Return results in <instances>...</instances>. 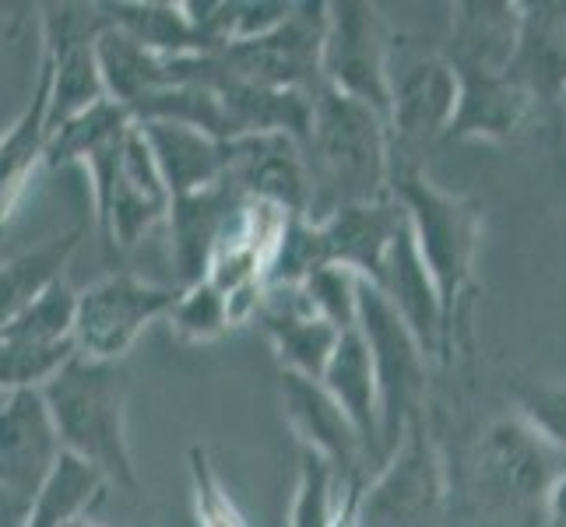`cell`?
<instances>
[{"label": "cell", "instance_id": "cell-9", "mask_svg": "<svg viewBox=\"0 0 566 527\" xmlns=\"http://www.w3.org/2000/svg\"><path fill=\"white\" fill-rule=\"evenodd\" d=\"M180 285H151L138 275L116 271L77 292L74 348L92 362H120L145 335V327L169 317Z\"/></svg>", "mask_w": 566, "mask_h": 527}, {"label": "cell", "instance_id": "cell-37", "mask_svg": "<svg viewBox=\"0 0 566 527\" xmlns=\"http://www.w3.org/2000/svg\"><path fill=\"white\" fill-rule=\"evenodd\" d=\"M549 527H566V475L556 482L549 499Z\"/></svg>", "mask_w": 566, "mask_h": 527}, {"label": "cell", "instance_id": "cell-13", "mask_svg": "<svg viewBox=\"0 0 566 527\" xmlns=\"http://www.w3.org/2000/svg\"><path fill=\"white\" fill-rule=\"evenodd\" d=\"M64 461L43 390H22L0 401V489L32 510Z\"/></svg>", "mask_w": 566, "mask_h": 527}, {"label": "cell", "instance_id": "cell-31", "mask_svg": "<svg viewBox=\"0 0 566 527\" xmlns=\"http://www.w3.org/2000/svg\"><path fill=\"white\" fill-rule=\"evenodd\" d=\"M166 320H169L172 335H177L180 341H190V345L219 341L229 327H237V320H232L229 296L208 278H201L198 285H187L180 292L177 306L169 309Z\"/></svg>", "mask_w": 566, "mask_h": 527}, {"label": "cell", "instance_id": "cell-38", "mask_svg": "<svg viewBox=\"0 0 566 527\" xmlns=\"http://www.w3.org/2000/svg\"><path fill=\"white\" fill-rule=\"evenodd\" d=\"M22 8H11V4H0V39H8L18 32V25H22V14H18Z\"/></svg>", "mask_w": 566, "mask_h": 527}, {"label": "cell", "instance_id": "cell-10", "mask_svg": "<svg viewBox=\"0 0 566 527\" xmlns=\"http://www.w3.org/2000/svg\"><path fill=\"white\" fill-rule=\"evenodd\" d=\"M390 50H395V39L377 4H366V0L327 4L321 56L324 85L377 109L384 120L390 113Z\"/></svg>", "mask_w": 566, "mask_h": 527}, {"label": "cell", "instance_id": "cell-32", "mask_svg": "<svg viewBox=\"0 0 566 527\" xmlns=\"http://www.w3.org/2000/svg\"><path fill=\"white\" fill-rule=\"evenodd\" d=\"M342 482L321 454L300 446V475L289 506V527H335Z\"/></svg>", "mask_w": 566, "mask_h": 527}, {"label": "cell", "instance_id": "cell-34", "mask_svg": "<svg viewBox=\"0 0 566 527\" xmlns=\"http://www.w3.org/2000/svg\"><path fill=\"white\" fill-rule=\"evenodd\" d=\"M190 496H193V520L198 527H250L240 514L237 499L229 496L226 482L214 472L205 446H190Z\"/></svg>", "mask_w": 566, "mask_h": 527}, {"label": "cell", "instance_id": "cell-22", "mask_svg": "<svg viewBox=\"0 0 566 527\" xmlns=\"http://www.w3.org/2000/svg\"><path fill=\"white\" fill-rule=\"evenodd\" d=\"M50 92H53V71L50 61H39V74L29 103L14 116V124L0 134V229L8 225L18 201L25 198L32 183V172L46 162V141H50Z\"/></svg>", "mask_w": 566, "mask_h": 527}, {"label": "cell", "instance_id": "cell-16", "mask_svg": "<svg viewBox=\"0 0 566 527\" xmlns=\"http://www.w3.org/2000/svg\"><path fill=\"white\" fill-rule=\"evenodd\" d=\"M258 320L285 373H300L310 380L324 377V369L342 341V330L314 314V306L306 303L300 285L268 288Z\"/></svg>", "mask_w": 566, "mask_h": 527}, {"label": "cell", "instance_id": "cell-33", "mask_svg": "<svg viewBox=\"0 0 566 527\" xmlns=\"http://www.w3.org/2000/svg\"><path fill=\"white\" fill-rule=\"evenodd\" d=\"M306 303L314 306V314L324 317L331 327L345 330L359 327V296H363V278L345 267H321L314 271L303 285Z\"/></svg>", "mask_w": 566, "mask_h": 527}, {"label": "cell", "instance_id": "cell-18", "mask_svg": "<svg viewBox=\"0 0 566 527\" xmlns=\"http://www.w3.org/2000/svg\"><path fill=\"white\" fill-rule=\"evenodd\" d=\"M521 0H461L451 8L443 56L454 71L506 74L517 50Z\"/></svg>", "mask_w": 566, "mask_h": 527}, {"label": "cell", "instance_id": "cell-35", "mask_svg": "<svg viewBox=\"0 0 566 527\" xmlns=\"http://www.w3.org/2000/svg\"><path fill=\"white\" fill-rule=\"evenodd\" d=\"M517 415L566 454V380H524L514 387Z\"/></svg>", "mask_w": 566, "mask_h": 527}, {"label": "cell", "instance_id": "cell-12", "mask_svg": "<svg viewBox=\"0 0 566 527\" xmlns=\"http://www.w3.org/2000/svg\"><path fill=\"white\" fill-rule=\"evenodd\" d=\"M43 22V56L53 71L50 92V134L64 127L74 116H82L95 103L109 99L99 71V32L106 29V18L99 4H46L39 8Z\"/></svg>", "mask_w": 566, "mask_h": 527}, {"label": "cell", "instance_id": "cell-14", "mask_svg": "<svg viewBox=\"0 0 566 527\" xmlns=\"http://www.w3.org/2000/svg\"><path fill=\"white\" fill-rule=\"evenodd\" d=\"M282 408L303 451L321 454L335 467L342 485L366 482V467L374 464V454H369L356 422L321 380L282 369Z\"/></svg>", "mask_w": 566, "mask_h": 527}, {"label": "cell", "instance_id": "cell-8", "mask_svg": "<svg viewBox=\"0 0 566 527\" xmlns=\"http://www.w3.org/2000/svg\"><path fill=\"white\" fill-rule=\"evenodd\" d=\"M447 514V467L440 446L419 415L401 443L366 482L359 499L363 527H440Z\"/></svg>", "mask_w": 566, "mask_h": 527}, {"label": "cell", "instance_id": "cell-28", "mask_svg": "<svg viewBox=\"0 0 566 527\" xmlns=\"http://www.w3.org/2000/svg\"><path fill=\"white\" fill-rule=\"evenodd\" d=\"M134 127L130 109H124L120 103L103 99L92 109H85L82 116H74L64 127H56L46 141V166L61 169V166H85L88 155H95L103 145L116 141L120 134H127Z\"/></svg>", "mask_w": 566, "mask_h": 527}, {"label": "cell", "instance_id": "cell-7", "mask_svg": "<svg viewBox=\"0 0 566 527\" xmlns=\"http://www.w3.org/2000/svg\"><path fill=\"white\" fill-rule=\"evenodd\" d=\"M458 109V74L443 53L390 50V176L426 169V151L447 138Z\"/></svg>", "mask_w": 566, "mask_h": 527}, {"label": "cell", "instance_id": "cell-3", "mask_svg": "<svg viewBox=\"0 0 566 527\" xmlns=\"http://www.w3.org/2000/svg\"><path fill=\"white\" fill-rule=\"evenodd\" d=\"M390 198L405 208L416 246L437 282L447 320V348L454 351L464 303L475 288L482 214L461 193L437 187L426 169H405L390 176Z\"/></svg>", "mask_w": 566, "mask_h": 527}, {"label": "cell", "instance_id": "cell-26", "mask_svg": "<svg viewBox=\"0 0 566 527\" xmlns=\"http://www.w3.org/2000/svg\"><path fill=\"white\" fill-rule=\"evenodd\" d=\"M321 383L331 390L348 419L356 422V429L363 433L369 454H374V464L380 467V408H377V377H374V359H369V348L363 330H345L335 356H331Z\"/></svg>", "mask_w": 566, "mask_h": 527}, {"label": "cell", "instance_id": "cell-29", "mask_svg": "<svg viewBox=\"0 0 566 527\" xmlns=\"http://www.w3.org/2000/svg\"><path fill=\"white\" fill-rule=\"evenodd\" d=\"M103 489H106V478L95 472V467L64 454L53 482L43 489V496L32 503V510H25L22 527H64L71 517H82L88 506L103 496Z\"/></svg>", "mask_w": 566, "mask_h": 527}, {"label": "cell", "instance_id": "cell-30", "mask_svg": "<svg viewBox=\"0 0 566 527\" xmlns=\"http://www.w3.org/2000/svg\"><path fill=\"white\" fill-rule=\"evenodd\" d=\"M77 356L74 345H46L0 330V394L43 390Z\"/></svg>", "mask_w": 566, "mask_h": 527}, {"label": "cell", "instance_id": "cell-6", "mask_svg": "<svg viewBox=\"0 0 566 527\" xmlns=\"http://www.w3.org/2000/svg\"><path fill=\"white\" fill-rule=\"evenodd\" d=\"M359 330L366 338L369 359L377 377V408H380V464L401 443L405 429L426 415V377L429 356L412 335V327L377 285L363 282L359 296Z\"/></svg>", "mask_w": 566, "mask_h": 527}, {"label": "cell", "instance_id": "cell-20", "mask_svg": "<svg viewBox=\"0 0 566 527\" xmlns=\"http://www.w3.org/2000/svg\"><path fill=\"white\" fill-rule=\"evenodd\" d=\"M535 103H563L566 95V8L563 0L521 4V32L511 71Z\"/></svg>", "mask_w": 566, "mask_h": 527}, {"label": "cell", "instance_id": "cell-27", "mask_svg": "<svg viewBox=\"0 0 566 527\" xmlns=\"http://www.w3.org/2000/svg\"><path fill=\"white\" fill-rule=\"evenodd\" d=\"M77 243H82V232L71 229L25 253L0 261V330L43 299L56 282H64V267Z\"/></svg>", "mask_w": 566, "mask_h": 527}, {"label": "cell", "instance_id": "cell-19", "mask_svg": "<svg viewBox=\"0 0 566 527\" xmlns=\"http://www.w3.org/2000/svg\"><path fill=\"white\" fill-rule=\"evenodd\" d=\"M458 74V109L443 141H511L538 106L511 74Z\"/></svg>", "mask_w": 566, "mask_h": 527}, {"label": "cell", "instance_id": "cell-41", "mask_svg": "<svg viewBox=\"0 0 566 527\" xmlns=\"http://www.w3.org/2000/svg\"><path fill=\"white\" fill-rule=\"evenodd\" d=\"M563 8H566V0H563Z\"/></svg>", "mask_w": 566, "mask_h": 527}, {"label": "cell", "instance_id": "cell-5", "mask_svg": "<svg viewBox=\"0 0 566 527\" xmlns=\"http://www.w3.org/2000/svg\"><path fill=\"white\" fill-rule=\"evenodd\" d=\"M82 169L88 172L95 222H99V232L109 250H134L155 225L169 219L172 193L163 180L159 162H155L138 120L116 141L88 155Z\"/></svg>", "mask_w": 566, "mask_h": 527}, {"label": "cell", "instance_id": "cell-23", "mask_svg": "<svg viewBox=\"0 0 566 527\" xmlns=\"http://www.w3.org/2000/svg\"><path fill=\"white\" fill-rule=\"evenodd\" d=\"M243 193L232 187L229 180L190 193V198H177L169 208V253H172V267H177V285H198L208 275V257L211 246L219 240L222 222L229 219L232 204H237Z\"/></svg>", "mask_w": 566, "mask_h": 527}, {"label": "cell", "instance_id": "cell-4", "mask_svg": "<svg viewBox=\"0 0 566 527\" xmlns=\"http://www.w3.org/2000/svg\"><path fill=\"white\" fill-rule=\"evenodd\" d=\"M566 475V454L521 415L496 419L472 457L475 496L493 517L514 527H549V499Z\"/></svg>", "mask_w": 566, "mask_h": 527}, {"label": "cell", "instance_id": "cell-15", "mask_svg": "<svg viewBox=\"0 0 566 527\" xmlns=\"http://www.w3.org/2000/svg\"><path fill=\"white\" fill-rule=\"evenodd\" d=\"M229 183L243 198L275 204L292 219H310L314 208V176H310L306 151L289 134L229 141Z\"/></svg>", "mask_w": 566, "mask_h": 527}, {"label": "cell", "instance_id": "cell-11", "mask_svg": "<svg viewBox=\"0 0 566 527\" xmlns=\"http://www.w3.org/2000/svg\"><path fill=\"white\" fill-rule=\"evenodd\" d=\"M324 32H327V4L324 0H317V4L306 0V4L292 8V14L279 29L229 43L219 50V56L243 82L314 95L324 85L321 74Z\"/></svg>", "mask_w": 566, "mask_h": 527}, {"label": "cell", "instance_id": "cell-25", "mask_svg": "<svg viewBox=\"0 0 566 527\" xmlns=\"http://www.w3.org/2000/svg\"><path fill=\"white\" fill-rule=\"evenodd\" d=\"M95 53H99V71H103L106 95L113 103H120L124 109H134L155 92L180 85L177 56H159V53L145 50L142 43H134L130 35H124L120 29H113L109 22L99 32Z\"/></svg>", "mask_w": 566, "mask_h": 527}, {"label": "cell", "instance_id": "cell-40", "mask_svg": "<svg viewBox=\"0 0 566 527\" xmlns=\"http://www.w3.org/2000/svg\"><path fill=\"white\" fill-rule=\"evenodd\" d=\"M559 106H563V120H566V95H563V103H559Z\"/></svg>", "mask_w": 566, "mask_h": 527}, {"label": "cell", "instance_id": "cell-1", "mask_svg": "<svg viewBox=\"0 0 566 527\" xmlns=\"http://www.w3.org/2000/svg\"><path fill=\"white\" fill-rule=\"evenodd\" d=\"M303 151L314 176L310 222H321L342 208L390 198V130L377 109L321 85L314 92Z\"/></svg>", "mask_w": 566, "mask_h": 527}, {"label": "cell", "instance_id": "cell-39", "mask_svg": "<svg viewBox=\"0 0 566 527\" xmlns=\"http://www.w3.org/2000/svg\"><path fill=\"white\" fill-rule=\"evenodd\" d=\"M64 527H103V524H95V520H88V517L82 514V517H71Z\"/></svg>", "mask_w": 566, "mask_h": 527}, {"label": "cell", "instance_id": "cell-21", "mask_svg": "<svg viewBox=\"0 0 566 527\" xmlns=\"http://www.w3.org/2000/svg\"><path fill=\"white\" fill-rule=\"evenodd\" d=\"M138 127L155 155V162H159V172L172 193V201L229 180V141H219L198 127L169 124V120H145Z\"/></svg>", "mask_w": 566, "mask_h": 527}, {"label": "cell", "instance_id": "cell-17", "mask_svg": "<svg viewBox=\"0 0 566 527\" xmlns=\"http://www.w3.org/2000/svg\"><path fill=\"white\" fill-rule=\"evenodd\" d=\"M377 288L390 299V306L398 309L401 320L412 327V335L419 338V345L426 348L429 359H440V362L451 359V348H447L443 303H440L437 282H433V275H429V267H426L422 253L416 246L408 214L401 219L398 240H395V246H390V257H387L384 282Z\"/></svg>", "mask_w": 566, "mask_h": 527}, {"label": "cell", "instance_id": "cell-36", "mask_svg": "<svg viewBox=\"0 0 566 527\" xmlns=\"http://www.w3.org/2000/svg\"><path fill=\"white\" fill-rule=\"evenodd\" d=\"M292 8L296 4H289V0H229V43L279 29Z\"/></svg>", "mask_w": 566, "mask_h": 527}, {"label": "cell", "instance_id": "cell-24", "mask_svg": "<svg viewBox=\"0 0 566 527\" xmlns=\"http://www.w3.org/2000/svg\"><path fill=\"white\" fill-rule=\"evenodd\" d=\"M103 18L130 35L134 43L159 56H201L219 53V43L193 22L187 4H142V0H120V4H99Z\"/></svg>", "mask_w": 566, "mask_h": 527}, {"label": "cell", "instance_id": "cell-2", "mask_svg": "<svg viewBox=\"0 0 566 527\" xmlns=\"http://www.w3.org/2000/svg\"><path fill=\"white\" fill-rule=\"evenodd\" d=\"M43 398L64 454L95 467L106 485L127 493L138 489V467H134L127 440L130 377L120 362H92L74 356L43 387Z\"/></svg>", "mask_w": 566, "mask_h": 527}]
</instances>
